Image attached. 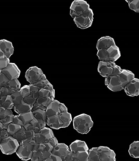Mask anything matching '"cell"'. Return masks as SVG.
I'll use <instances>...</instances> for the list:
<instances>
[{"mask_svg": "<svg viewBox=\"0 0 139 161\" xmlns=\"http://www.w3.org/2000/svg\"><path fill=\"white\" fill-rule=\"evenodd\" d=\"M30 122L31 124L32 125L33 131H34L35 133H39L40 130L46 126V122H45V121H42V120L36 119L35 118H34V119L31 121Z\"/></svg>", "mask_w": 139, "mask_h": 161, "instance_id": "f546056e", "label": "cell"}, {"mask_svg": "<svg viewBox=\"0 0 139 161\" xmlns=\"http://www.w3.org/2000/svg\"><path fill=\"white\" fill-rule=\"evenodd\" d=\"M2 136H1V133H0V142H2Z\"/></svg>", "mask_w": 139, "mask_h": 161, "instance_id": "f5cc1de1", "label": "cell"}, {"mask_svg": "<svg viewBox=\"0 0 139 161\" xmlns=\"http://www.w3.org/2000/svg\"><path fill=\"white\" fill-rule=\"evenodd\" d=\"M60 105H61V102H59L57 100H53L46 108L47 117H51V116H55L60 114Z\"/></svg>", "mask_w": 139, "mask_h": 161, "instance_id": "d6986e66", "label": "cell"}, {"mask_svg": "<svg viewBox=\"0 0 139 161\" xmlns=\"http://www.w3.org/2000/svg\"><path fill=\"white\" fill-rule=\"evenodd\" d=\"M70 150L71 152H81V151H89V147L84 141L75 140L70 144Z\"/></svg>", "mask_w": 139, "mask_h": 161, "instance_id": "ffe728a7", "label": "cell"}, {"mask_svg": "<svg viewBox=\"0 0 139 161\" xmlns=\"http://www.w3.org/2000/svg\"><path fill=\"white\" fill-rule=\"evenodd\" d=\"M30 95H32L35 98H37L38 94H39L40 89L35 84H30Z\"/></svg>", "mask_w": 139, "mask_h": 161, "instance_id": "f35d334b", "label": "cell"}, {"mask_svg": "<svg viewBox=\"0 0 139 161\" xmlns=\"http://www.w3.org/2000/svg\"><path fill=\"white\" fill-rule=\"evenodd\" d=\"M11 95V92L10 89L8 88V86H2L0 89V96L1 97H5V96Z\"/></svg>", "mask_w": 139, "mask_h": 161, "instance_id": "7bdbcfd3", "label": "cell"}, {"mask_svg": "<svg viewBox=\"0 0 139 161\" xmlns=\"http://www.w3.org/2000/svg\"><path fill=\"white\" fill-rule=\"evenodd\" d=\"M12 122L14 123V124H16V125H21V126H23V122H22L21 119H20V117H19V115H18V114L13 116Z\"/></svg>", "mask_w": 139, "mask_h": 161, "instance_id": "bcb514c9", "label": "cell"}, {"mask_svg": "<svg viewBox=\"0 0 139 161\" xmlns=\"http://www.w3.org/2000/svg\"><path fill=\"white\" fill-rule=\"evenodd\" d=\"M0 133H1L2 139H3V138H4L8 137V136H10V135H9L8 130H7V129H3V130H0Z\"/></svg>", "mask_w": 139, "mask_h": 161, "instance_id": "c3c4849f", "label": "cell"}, {"mask_svg": "<svg viewBox=\"0 0 139 161\" xmlns=\"http://www.w3.org/2000/svg\"><path fill=\"white\" fill-rule=\"evenodd\" d=\"M135 78V74L129 70L122 69L119 75L109 76L105 79V85L107 88L114 92L123 90L127 83Z\"/></svg>", "mask_w": 139, "mask_h": 161, "instance_id": "6da1fadb", "label": "cell"}, {"mask_svg": "<svg viewBox=\"0 0 139 161\" xmlns=\"http://www.w3.org/2000/svg\"><path fill=\"white\" fill-rule=\"evenodd\" d=\"M4 57H6V56L4 53L3 51H2V49L0 48V59H3V58H4Z\"/></svg>", "mask_w": 139, "mask_h": 161, "instance_id": "816d5d0a", "label": "cell"}, {"mask_svg": "<svg viewBox=\"0 0 139 161\" xmlns=\"http://www.w3.org/2000/svg\"><path fill=\"white\" fill-rule=\"evenodd\" d=\"M46 161H62V158L59 157L58 155L51 153L50 155H49V156Z\"/></svg>", "mask_w": 139, "mask_h": 161, "instance_id": "ee69618b", "label": "cell"}, {"mask_svg": "<svg viewBox=\"0 0 139 161\" xmlns=\"http://www.w3.org/2000/svg\"><path fill=\"white\" fill-rule=\"evenodd\" d=\"M46 126L53 130H59V126L58 123L57 115L51 116V117H47L46 119Z\"/></svg>", "mask_w": 139, "mask_h": 161, "instance_id": "f1b7e54d", "label": "cell"}, {"mask_svg": "<svg viewBox=\"0 0 139 161\" xmlns=\"http://www.w3.org/2000/svg\"><path fill=\"white\" fill-rule=\"evenodd\" d=\"M51 153L46 151H34L30 160L32 161H46Z\"/></svg>", "mask_w": 139, "mask_h": 161, "instance_id": "44dd1931", "label": "cell"}, {"mask_svg": "<svg viewBox=\"0 0 139 161\" xmlns=\"http://www.w3.org/2000/svg\"><path fill=\"white\" fill-rule=\"evenodd\" d=\"M73 129L77 133L86 135L90 132L94 125V122L92 117L86 114H81L75 116L72 120Z\"/></svg>", "mask_w": 139, "mask_h": 161, "instance_id": "7a4b0ae2", "label": "cell"}, {"mask_svg": "<svg viewBox=\"0 0 139 161\" xmlns=\"http://www.w3.org/2000/svg\"><path fill=\"white\" fill-rule=\"evenodd\" d=\"M88 151L72 152V161H88Z\"/></svg>", "mask_w": 139, "mask_h": 161, "instance_id": "603a6c76", "label": "cell"}, {"mask_svg": "<svg viewBox=\"0 0 139 161\" xmlns=\"http://www.w3.org/2000/svg\"><path fill=\"white\" fill-rule=\"evenodd\" d=\"M39 133L40 135L41 136L42 139L44 140L45 142H47L51 138H52L53 136H54V134H53L52 129L47 126L40 130Z\"/></svg>", "mask_w": 139, "mask_h": 161, "instance_id": "484cf974", "label": "cell"}, {"mask_svg": "<svg viewBox=\"0 0 139 161\" xmlns=\"http://www.w3.org/2000/svg\"><path fill=\"white\" fill-rule=\"evenodd\" d=\"M26 130L24 128V126H22L21 127V129L19 130V131H17L16 133H15L14 135L13 136V137L15 138V139H16V141L18 142L19 143H21L22 142H24V141L26 140Z\"/></svg>", "mask_w": 139, "mask_h": 161, "instance_id": "1f68e13d", "label": "cell"}, {"mask_svg": "<svg viewBox=\"0 0 139 161\" xmlns=\"http://www.w3.org/2000/svg\"><path fill=\"white\" fill-rule=\"evenodd\" d=\"M19 146V143L15 139L13 136H9L8 137L4 138L0 142V151L4 155H10L15 153L18 147Z\"/></svg>", "mask_w": 139, "mask_h": 161, "instance_id": "52a82bcc", "label": "cell"}, {"mask_svg": "<svg viewBox=\"0 0 139 161\" xmlns=\"http://www.w3.org/2000/svg\"><path fill=\"white\" fill-rule=\"evenodd\" d=\"M25 78L30 84H35L40 80L47 79L43 71L37 66H32L28 68L25 73Z\"/></svg>", "mask_w": 139, "mask_h": 161, "instance_id": "ba28073f", "label": "cell"}, {"mask_svg": "<svg viewBox=\"0 0 139 161\" xmlns=\"http://www.w3.org/2000/svg\"><path fill=\"white\" fill-rule=\"evenodd\" d=\"M128 4L129 8L136 13L139 12V1L138 0H126Z\"/></svg>", "mask_w": 139, "mask_h": 161, "instance_id": "8d00e7d4", "label": "cell"}, {"mask_svg": "<svg viewBox=\"0 0 139 161\" xmlns=\"http://www.w3.org/2000/svg\"><path fill=\"white\" fill-rule=\"evenodd\" d=\"M100 161H115L116 153L113 149L108 147L100 146L97 147Z\"/></svg>", "mask_w": 139, "mask_h": 161, "instance_id": "7c38bea8", "label": "cell"}, {"mask_svg": "<svg viewBox=\"0 0 139 161\" xmlns=\"http://www.w3.org/2000/svg\"><path fill=\"white\" fill-rule=\"evenodd\" d=\"M122 69L120 66L114 62H103L100 61L97 65V72L103 78L119 75Z\"/></svg>", "mask_w": 139, "mask_h": 161, "instance_id": "3957f363", "label": "cell"}, {"mask_svg": "<svg viewBox=\"0 0 139 161\" xmlns=\"http://www.w3.org/2000/svg\"><path fill=\"white\" fill-rule=\"evenodd\" d=\"M48 142L49 143V144H51L52 145V146L54 147L56 145H57L58 143H59V142H58V140H57V138L55 137V136H53L52 138H51L50 139H49L48 141Z\"/></svg>", "mask_w": 139, "mask_h": 161, "instance_id": "7dc6e473", "label": "cell"}, {"mask_svg": "<svg viewBox=\"0 0 139 161\" xmlns=\"http://www.w3.org/2000/svg\"><path fill=\"white\" fill-rule=\"evenodd\" d=\"M20 93L21 94V95L23 96V97H26V96H28L30 93V86L29 85H24V86H21L20 89Z\"/></svg>", "mask_w": 139, "mask_h": 161, "instance_id": "74e56055", "label": "cell"}, {"mask_svg": "<svg viewBox=\"0 0 139 161\" xmlns=\"http://www.w3.org/2000/svg\"><path fill=\"white\" fill-rule=\"evenodd\" d=\"M0 89H1V87H0Z\"/></svg>", "mask_w": 139, "mask_h": 161, "instance_id": "db71d44e", "label": "cell"}, {"mask_svg": "<svg viewBox=\"0 0 139 161\" xmlns=\"http://www.w3.org/2000/svg\"><path fill=\"white\" fill-rule=\"evenodd\" d=\"M59 111H60V113L67 112V111H68V107L65 106V105H64V103H61V105H60Z\"/></svg>", "mask_w": 139, "mask_h": 161, "instance_id": "681fc988", "label": "cell"}, {"mask_svg": "<svg viewBox=\"0 0 139 161\" xmlns=\"http://www.w3.org/2000/svg\"><path fill=\"white\" fill-rule=\"evenodd\" d=\"M35 144V142L33 140L24 141L19 144L15 154L21 160H30L32 157L33 151H34Z\"/></svg>", "mask_w": 139, "mask_h": 161, "instance_id": "5b68a950", "label": "cell"}, {"mask_svg": "<svg viewBox=\"0 0 139 161\" xmlns=\"http://www.w3.org/2000/svg\"><path fill=\"white\" fill-rule=\"evenodd\" d=\"M40 89H48V90H54L53 84L48 79L40 80L35 84Z\"/></svg>", "mask_w": 139, "mask_h": 161, "instance_id": "4dcf8cb0", "label": "cell"}, {"mask_svg": "<svg viewBox=\"0 0 139 161\" xmlns=\"http://www.w3.org/2000/svg\"><path fill=\"white\" fill-rule=\"evenodd\" d=\"M89 9H90V6L87 2L84 0H74L70 7V15L74 19L82 15Z\"/></svg>", "mask_w": 139, "mask_h": 161, "instance_id": "9c48e42d", "label": "cell"}, {"mask_svg": "<svg viewBox=\"0 0 139 161\" xmlns=\"http://www.w3.org/2000/svg\"><path fill=\"white\" fill-rule=\"evenodd\" d=\"M97 57L100 61L116 62L121 57V51L116 45L110 48L97 51Z\"/></svg>", "mask_w": 139, "mask_h": 161, "instance_id": "277c9868", "label": "cell"}, {"mask_svg": "<svg viewBox=\"0 0 139 161\" xmlns=\"http://www.w3.org/2000/svg\"><path fill=\"white\" fill-rule=\"evenodd\" d=\"M32 113L34 118L38 120H42L46 122L47 115L46 112V109L43 108H32Z\"/></svg>", "mask_w": 139, "mask_h": 161, "instance_id": "4316f807", "label": "cell"}, {"mask_svg": "<svg viewBox=\"0 0 139 161\" xmlns=\"http://www.w3.org/2000/svg\"><path fill=\"white\" fill-rule=\"evenodd\" d=\"M22 126L16 124H14V123L11 122L8 125V127H7V130H8L9 135L13 136L14 134L16 133L17 131H19Z\"/></svg>", "mask_w": 139, "mask_h": 161, "instance_id": "d590c367", "label": "cell"}, {"mask_svg": "<svg viewBox=\"0 0 139 161\" xmlns=\"http://www.w3.org/2000/svg\"><path fill=\"white\" fill-rule=\"evenodd\" d=\"M88 153V161H100L97 147H92V148L89 149Z\"/></svg>", "mask_w": 139, "mask_h": 161, "instance_id": "d6a6232c", "label": "cell"}, {"mask_svg": "<svg viewBox=\"0 0 139 161\" xmlns=\"http://www.w3.org/2000/svg\"><path fill=\"white\" fill-rule=\"evenodd\" d=\"M73 21L80 30H86L90 28L94 21V12L92 9H89L82 15L73 19Z\"/></svg>", "mask_w": 139, "mask_h": 161, "instance_id": "8992f818", "label": "cell"}, {"mask_svg": "<svg viewBox=\"0 0 139 161\" xmlns=\"http://www.w3.org/2000/svg\"><path fill=\"white\" fill-rule=\"evenodd\" d=\"M0 48L5 54L7 58H10L12 57L14 53V47L12 42L9 41L8 40L2 39L0 40Z\"/></svg>", "mask_w": 139, "mask_h": 161, "instance_id": "e0dca14e", "label": "cell"}, {"mask_svg": "<svg viewBox=\"0 0 139 161\" xmlns=\"http://www.w3.org/2000/svg\"><path fill=\"white\" fill-rule=\"evenodd\" d=\"M116 46L115 40L113 37L110 36H103L97 40V44H96V48L97 51L105 49L110 47Z\"/></svg>", "mask_w": 139, "mask_h": 161, "instance_id": "5bb4252c", "label": "cell"}, {"mask_svg": "<svg viewBox=\"0 0 139 161\" xmlns=\"http://www.w3.org/2000/svg\"><path fill=\"white\" fill-rule=\"evenodd\" d=\"M11 97H12L13 104L14 106H16L18 104H20L21 103H22L24 101V97L23 96L21 95V94L20 93L19 91L15 92L13 93L12 95H10Z\"/></svg>", "mask_w": 139, "mask_h": 161, "instance_id": "e575fe53", "label": "cell"}, {"mask_svg": "<svg viewBox=\"0 0 139 161\" xmlns=\"http://www.w3.org/2000/svg\"><path fill=\"white\" fill-rule=\"evenodd\" d=\"M13 113L10 109H7L0 106V122H2L4 125L8 126L10 123L12 122Z\"/></svg>", "mask_w": 139, "mask_h": 161, "instance_id": "ac0fdd59", "label": "cell"}, {"mask_svg": "<svg viewBox=\"0 0 139 161\" xmlns=\"http://www.w3.org/2000/svg\"><path fill=\"white\" fill-rule=\"evenodd\" d=\"M0 73H3L4 75H6L9 80L13 79H19V78L21 75V70L19 67L13 62H10L8 66L3 70H0Z\"/></svg>", "mask_w": 139, "mask_h": 161, "instance_id": "8fae6325", "label": "cell"}, {"mask_svg": "<svg viewBox=\"0 0 139 161\" xmlns=\"http://www.w3.org/2000/svg\"><path fill=\"white\" fill-rule=\"evenodd\" d=\"M128 153L132 158H136V159L139 158V142L138 141L133 142L131 144L129 147Z\"/></svg>", "mask_w": 139, "mask_h": 161, "instance_id": "d4e9b609", "label": "cell"}, {"mask_svg": "<svg viewBox=\"0 0 139 161\" xmlns=\"http://www.w3.org/2000/svg\"><path fill=\"white\" fill-rule=\"evenodd\" d=\"M13 109H14L15 112L17 114H24V113L32 111V105L26 103H24L23 101L20 104H18V105H16V106H14V107H13Z\"/></svg>", "mask_w": 139, "mask_h": 161, "instance_id": "7402d4cb", "label": "cell"}, {"mask_svg": "<svg viewBox=\"0 0 139 161\" xmlns=\"http://www.w3.org/2000/svg\"><path fill=\"white\" fill-rule=\"evenodd\" d=\"M18 115H19L20 119H21L22 122H23V126L25 124L30 123L31 121L34 119V116H33L32 111L24 113V114H18Z\"/></svg>", "mask_w": 139, "mask_h": 161, "instance_id": "836d02e7", "label": "cell"}, {"mask_svg": "<svg viewBox=\"0 0 139 161\" xmlns=\"http://www.w3.org/2000/svg\"><path fill=\"white\" fill-rule=\"evenodd\" d=\"M55 99V89L54 90H48V89H40L36 103L41 105L42 106L46 107Z\"/></svg>", "mask_w": 139, "mask_h": 161, "instance_id": "30bf717a", "label": "cell"}, {"mask_svg": "<svg viewBox=\"0 0 139 161\" xmlns=\"http://www.w3.org/2000/svg\"><path fill=\"white\" fill-rule=\"evenodd\" d=\"M36 100H37V98L33 97L32 95H29L28 96H26V97L24 98V102L26 103L32 105V106H33V105L35 103Z\"/></svg>", "mask_w": 139, "mask_h": 161, "instance_id": "ab89813d", "label": "cell"}, {"mask_svg": "<svg viewBox=\"0 0 139 161\" xmlns=\"http://www.w3.org/2000/svg\"><path fill=\"white\" fill-rule=\"evenodd\" d=\"M10 62V61L9 58L4 57L3 59H0V70H3L4 68H5L8 65Z\"/></svg>", "mask_w": 139, "mask_h": 161, "instance_id": "60d3db41", "label": "cell"}, {"mask_svg": "<svg viewBox=\"0 0 139 161\" xmlns=\"http://www.w3.org/2000/svg\"><path fill=\"white\" fill-rule=\"evenodd\" d=\"M7 127H8V126H6L2 122H0V130H2L3 129H7Z\"/></svg>", "mask_w": 139, "mask_h": 161, "instance_id": "f907efd6", "label": "cell"}, {"mask_svg": "<svg viewBox=\"0 0 139 161\" xmlns=\"http://www.w3.org/2000/svg\"><path fill=\"white\" fill-rule=\"evenodd\" d=\"M0 106L7 109H10V110L13 109L14 104H13L11 96L8 95L5 96V97L0 96Z\"/></svg>", "mask_w": 139, "mask_h": 161, "instance_id": "cb8c5ba5", "label": "cell"}, {"mask_svg": "<svg viewBox=\"0 0 139 161\" xmlns=\"http://www.w3.org/2000/svg\"><path fill=\"white\" fill-rule=\"evenodd\" d=\"M70 151V150L68 145L64 144V143H58V144L53 147L51 153L59 156V157L62 158V161H64V158H65Z\"/></svg>", "mask_w": 139, "mask_h": 161, "instance_id": "2e32d148", "label": "cell"}, {"mask_svg": "<svg viewBox=\"0 0 139 161\" xmlns=\"http://www.w3.org/2000/svg\"><path fill=\"white\" fill-rule=\"evenodd\" d=\"M6 86H8V88L10 89L11 95H12L13 93L20 90L21 85L19 79H13L9 80V82L8 83V84L6 85Z\"/></svg>", "mask_w": 139, "mask_h": 161, "instance_id": "83f0119b", "label": "cell"}, {"mask_svg": "<svg viewBox=\"0 0 139 161\" xmlns=\"http://www.w3.org/2000/svg\"><path fill=\"white\" fill-rule=\"evenodd\" d=\"M9 80H10L6 77L5 75H4L3 73H0V87H1V88L2 86H5L6 85L8 84Z\"/></svg>", "mask_w": 139, "mask_h": 161, "instance_id": "b9f144b4", "label": "cell"}, {"mask_svg": "<svg viewBox=\"0 0 139 161\" xmlns=\"http://www.w3.org/2000/svg\"><path fill=\"white\" fill-rule=\"evenodd\" d=\"M57 119L59 129H62L67 128L70 126V125L72 122V120H73V117H72L71 114L67 111V112L60 113L59 114H57Z\"/></svg>", "mask_w": 139, "mask_h": 161, "instance_id": "9a60e30c", "label": "cell"}, {"mask_svg": "<svg viewBox=\"0 0 139 161\" xmlns=\"http://www.w3.org/2000/svg\"><path fill=\"white\" fill-rule=\"evenodd\" d=\"M26 130V129H25ZM26 140H33L35 133L33 130H26Z\"/></svg>", "mask_w": 139, "mask_h": 161, "instance_id": "f6af8a7d", "label": "cell"}, {"mask_svg": "<svg viewBox=\"0 0 139 161\" xmlns=\"http://www.w3.org/2000/svg\"><path fill=\"white\" fill-rule=\"evenodd\" d=\"M123 90L127 96L136 97L139 95V80L137 78H134L125 85Z\"/></svg>", "mask_w": 139, "mask_h": 161, "instance_id": "4fadbf2b", "label": "cell"}]
</instances>
